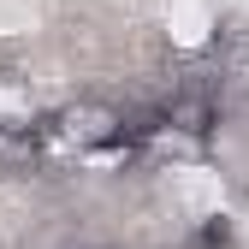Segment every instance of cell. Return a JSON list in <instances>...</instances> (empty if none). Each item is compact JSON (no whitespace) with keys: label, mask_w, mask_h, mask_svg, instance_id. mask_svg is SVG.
<instances>
[{"label":"cell","mask_w":249,"mask_h":249,"mask_svg":"<svg viewBox=\"0 0 249 249\" xmlns=\"http://www.w3.org/2000/svg\"><path fill=\"white\" fill-rule=\"evenodd\" d=\"M48 124H24V119H0V172H30L48 154Z\"/></svg>","instance_id":"7a4b0ae2"},{"label":"cell","mask_w":249,"mask_h":249,"mask_svg":"<svg viewBox=\"0 0 249 249\" xmlns=\"http://www.w3.org/2000/svg\"><path fill=\"white\" fill-rule=\"evenodd\" d=\"M48 137H53L59 148L89 154V160H101L107 148L137 142V131L124 124V113H119V107H107V101H66V107L48 119Z\"/></svg>","instance_id":"6da1fadb"},{"label":"cell","mask_w":249,"mask_h":249,"mask_svg":"<svg viewBox=\"0 0 249 249\" xmlns=\"http://www.w3.org/2000/svg\"><path fill=\"white\" fill-rule=\"evenodd\" d=\"M196 249H231V220L226 213H208L196 226Z\"/></svg>","instance_id":"3957f363"}]
</instances>
